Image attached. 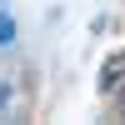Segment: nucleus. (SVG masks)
<instances>
[{"instance_id": "f03ea898", "label": "nucleus", "mask_w": 125, "mask_h": 125, "mask_svg": "<svg viewBox=\"0 0 125 125\" xmlns=\"http://www.w3.org/2000/svg\"><path fill=\"white\" fill-rule=\"evenodd\" d=\"M10 45H15V15L0 10V50H10Z\"/></svg>"}, {"instance_id": "7ed1b4c3", "label": "nucleus", "mask_w": 125, "mask_h": 125, "mask_svg": "<svg viewBox=\"0 0 125 125\" xmlns=\"http://www.w3.org/2000/svg\"><path fill=\"white\" fill-rule=\"evenodd\" d=\"M0 5H5V0H0Z\"/></svg>"}, {"instance_id": "f257e3e1", "label": "nucleus", "mask_w": 125, "mask_h": 125, "mask_svg": "<svg viewBox=\"0 0 125 125\" xmlns=\"http://www.w3.org/2000/svg\"><path fill=\"white\" fill-rule=\"evenodd\" d=\"M120 85H125V50L105 60V70H100V95H115Z\"/></svg>"}]
</instances>
